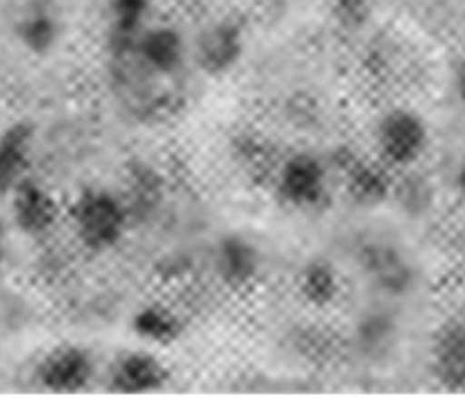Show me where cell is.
<instances>
[{
    "instance_id": "cell-19",
    "label": "cell",
    "mask_w": 465,
    "mask_h": 417,
    "mask_svg": "<svg viewBox=\"0 0 465 417\" xmlns=\"http://www.w3.org/2000/svg\"><path fill=\"white\" fill-rule=\"evenodd\" d=\"M400 211L409 218H422L431 211L436 202V189L425 175L407 168V175L395 177L393 195H391Z\"/></svg>"
},
{
    "instance_id": "cell-24",
    "label": "cell",
    "mask_w": 465,
    "mask_h": 417,
    "mask_svg": "<svg viewBox=\"0 0 465 417\" xmlns=\"http://www.w3.org/2000/svg\"><path fill=\"white\" fill-rule=\"evenodd\" d=\"M454 186H457L459 195H461V198L465 199V161L461 163V166H459L457 177H454Z\"/></svg>"
},
{
    "instance_id": "cell-4",
    "label": "cell",
    "mask_w": 465,
    "mask_h": 417,
    "mask_svg": "<svg viewBox=\"0 0 465 417\" xmlns=\"http://www.w3.org/2000/svg\"><path fill=\"white\" fill-rule=\"evenodd\" d=\"M334 170L343 181L348 198L357 207H380L393 195L395 177L391 166L381 159H368L350 148H341L334 154Z\"/></svg>"
},
{
    "instance_id": "cell-18",
    "label": "cell",
    "mask_w": 465,
    "mask_h": 417,
    "mask_svg": "<svg viewBox=\"0 0 465 417\" xmlns=\"http://www.w3.org/2000/svg\"><path fill=\"white\" fill-rule=\"evenodd\" d=\"M300 297L313 308H327L341 297V275L330 261H312L298 276Z\"/></svg>"
},
{
    "instance_id": "cell-14",
    "label": "cell",
    "mask_w": 465,
    "mask_h": 417,
    "mask_svg": "<svg viewBox=\"0 0 465 417\" xmlns=\"http://www.w3.org/2000/svg\"><path fill=\"white\" fill-rule=\"evenodd\" d=\"M35 157V127L12 122L0 131V195H12L30 177Z\"/></svg>"
},
{
    "instance_id": "cell-5",
    "label": "cell",
    "mask_w": 465,
    "mask_h": 417,
    "mask_svg": "<svg viewBox=\"0 0 465 417\" xmlns=\"http://www.w3.org/2000/svg\"><path fill=\"white\" fill-rule=\"evenodd\" d=\"M359 267L368 284L389 297H402L416 286V266L407 252L391 240H368L359 249Z\"/></svg>"
},
{
    "instance_id": "cell-7",
    "label": "cell",
    "mask_w": 465,
    "mask_h": 417,
    "mask_svg": "<svg viewBox=\"0 0 465 417\" xmlns=\"http://www.w3.org/2000/svg\"><path fill=\"white\" fill-rule=\"evenodd\" d=\"M245 54V34L236 23L221 21L204 27L191 45L195 68L209 77H225Z\"/></svg>"
},
{
    "instance_id": "cell-1",
    "label": "cell",
    "mask_w": 465,
    "mask_h": 417,
    "mask_svg": "<svg viewBox=\"0 0 465 417\" xmlns=\"http://www.w3.org/2000/svg\"><path fill=\"white\" fill-rule=\"evenodd\" d=\"M132 213L121 195L107 189H84L68 207L75 240L91 254L118 247L130 229Z\"/></svg>"
},
{
    "instance_id": "cell-22",
    "label": "cell",
    "mask_w": 465,
    "mask_h": 417,
    "mask_svg": "<svg viewBox=\"0 0 465 417\" xmlns=\"http://www.w3.org/2000/svg\"><path fill=\"white\" fill-rule=\"evenodd\" d=\"M334 18L341 30H361L371 18V3L368 0H334Z\"/></svg>"
},
{
    "instance_id": "cell-8",
    "label": "cell",
    "mask_w": 465,
    "mask_h": 417,
    "mask_svg": "<svg viewBox=\"0 0 465 417\" xmlns=\"http://www.w3.org/2000/svg\"><path fill=\"white\" fill-rule=\"evenodd\" d=\"M127 54H132L145 73L168 82L180 75L184 63L191 59V48L175 27L159 25L145 27L136 39L132 53Z\"/></svg>"
},
{
    "instance_id": "cell-20",
    "label": "cell",
    "mask_w": 465,
    "mask_h": 417,
    "mask_svg": "<svg viewBox=\"0 0 465 417\" xmlns=\"http://www.w3.org/2000/svg\"><path fill=\"white\" fill-rule=\"evenodd\" d=\"M162 190L163 184L153 168L136 166L130 175V193H127V198L123 195V199H125L127 208L134 216L141 208L153 211L159 204V199H162Z\"/></svg>"
},
{
    "instance_id": "cell-25",
    "label": "cell",
    "mask_w": 465,
    "mask_h": 417,
    "mask_svg": "<svg viewBox=\"0 0 465 417\" xmlns=\"http://www.w3.org/2000/svg\"><path fill=\"white\" fill-rule=\"evenodd\" d=\"M5 261V231H3V225H0V266H3Z\"/></svg>"
},
{
    "instance_id": "cell-15",
    "label": "cell",
    "mask_w": 465,
    "mask_h": 417,
    "mask_svg": "<svg viewBox=\"0 0 465 417\" xmlns=\"http://www.w3.org/2000/svg\"><path fill=\"white\" fill-rule=\"evenodd\" d=\"M150 0H109V57L132 53L141 32L148 27Z\"/></svg>"
},
{
    "instance_id": "cell-9",
    "label": "cell",
    "mask_w": 465,
    "mask_h": 417,
    "mask_svg": "<svg viewBox=\"0 0 465 417\" xmlns=\"http://www.w3.org/2000/svg\"><path fill=\"white\" fill-rule=\"evenodd\" d=\"M171 370L157 354L148 349H130L118 354L107 370V388L121 394H145L163 390Z\"/></svg>"
},
{
    "instance_id": "cell-12",
    "label": "cell",
    "mask_w": 465,
    "mask_h": 417,
    "mask_svg": "<svg viewBox=\"0 0 465 417\" xmlns=\"http://www.w3.org/2000/svg\"><path fill=\"white\" fill-rule=\"evenodd\" d=\"M431 376L448 393H465V322L450 320L436 331L430 352Z\"/></svg>"
},
{
    "instance_id": "cell-16",
    "label": "cell",
    "mask_w": 465,
    "mask_h": 417,
    "mask_svg": "<svg viewBox=\"0 0 465 417\" xmlns=\"http://www.w3.org/2000/svg\"><path fill=\"white\" fill-rule=\"evenodd\" d=\"M132 331L136 338L154 347L175 344L184 335V320L177 311L163 304H145L132 315Z\"/></svg>"
},
{
    "instance_id": "cell-11",
    "label": "cell",
    "mask_w": 465,
    "mask_h": 417,
    "mask_svg": "<svg viewBox=\"0 0 465 417\" xmlns=\"http://www.w3.org/2000/svg\"><path fill=\"white\" fill-rule=\"evenodd\" d=\"M59 204L45 186L27 177L12 193V220L21 234L45 238L59 222Z\"/></svg>"
},
{
    "instance_id": "cell-6",
    "label": "cell",
    "mask_w": 465,
    "mask_h": 417,
    "mask_svg": "<svg viewBox=\"0 0 465 417\" xmlns=\"http://www.w3.org/2000/svg\"><path fill=\"white\" fill-rule=\"evenodd\" d=\"M95 358L82 344H57L35 367V381L48 393H82L95 379Z\"/></svg>"
},
{
    "instance_id": "cell-3",
    "label": "cell",
    "mask_w": 465,
    "mask_h": 417,
    "mask_svg": "<svg viewBox=\"0 0 465 417\" xmlns=\"http://www.w3.org/2000/svg\"><path fill=\"white\" fill-rule=\"evenodd\" d=\"M430 127L425 118L413 109H389L377 121L375 145L377 154L391 168H413L430 150Z\"/></svg>"
},
{
    "instance_id": "cell-17",
    "label": "cell",
    "mask_w": 465,
    "mask_h": 417,
    "mask_svg": "<svg viewBox=\"0 0 465 417\" xmlns=\"http://www.w3.org/2000/svg\"><path fill=\"white\" fill-rule=\"evenodd\" d=\"M400 335V325L389 311H368L366 315L359 317L357 329H354V343L359 352L366 358H380L391 354Z\"/></svg>"
},
{
    "instance_id": "cell-2",
    "label": "cell",
    "mask_w": 465,
    "mask_h": 417,
    "mask_svg": "<svg viewBox=\"0 0 465 417\" xmlns=\"http://www.w3.org/2000/svg\"><path fill=\"white\" fill-rule=\"evenodd\" d=\"M275 195L291 208L316 211L330 199V168L312 152H293L277 163Z\"/></svg>"
},
{
    "instance_id": "cell-23",
    "label": "cell",
    "mask_w": 465,
    "mask_h": 417,
    "mask_svg": "<svg viewBox=\"0 0 465 417\" xmlns=\"http://www.w3.org/2000/svg\"><path fill=\"white\" fill-rule=\"evenodd\" d=\"M450 84H452V93L454 98H457V102L465 109V57H461L457 63H454Z\"/></svg>"
},
{
    "instance_id": "cell-10",
    "label": "cell",
    "mask_w": 465,
    "mask_h": 417,
    "mask_svg": "<svg viewBox=\"0 0 465 417\" xmlns=\"http://www.w3.org/2000/svg\"><path fill=\"white\" fill-rule=\"evenodd\" d=\"M262 249L243 234H225L212 247L213 276L227 288H248L262 272Z\"/></svg>"
},
{
    "instance_id": "cell-21",
    "label": "cell",
    "mask_w": 465,
    "mask_h": 417,
    "mask_svg": "<svg viewBox=\"0 0 465 417\" xmlns=\"http://www.w3.org/2000/svg\"><path fill=\"white\" fill-rule=\"evenodd\" d=\"M234 159L241 163V166L248 168V170L252 172H259V170L268 172V168H271L272 172L277 170V166H272L271 159H268V145L254 134L236 136Z\"/></svg>"
},
{
    "instance_id": "cell-13",
    "label": "cell",
    "mask_w": 465,
    "mask_h": 417,
    "mask_svg": "<svg viewBox=\"0 0 465 417\" xmlns=\"http://www.w3.org/2000/svg\"><path fill=\"white\" fill-rule=\"evenodd\" d=\"M14 36L35 57H45L62 41V21L48 0H30L14 21Z\"/></svg>"
}]
</instances>
